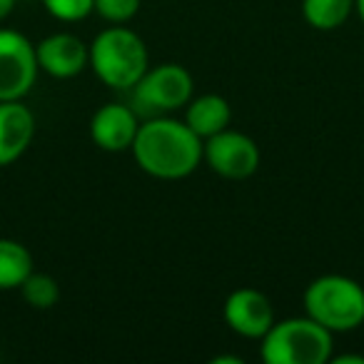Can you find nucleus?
Returning <instances> with one entry per match:
<instances>
[{
	"mask_svg": "<svg viewBox=\"0 0 364 364\" xmlns=\"http://www.w3.org/2000/svg\"><path fill=\"white\" fill-rule=\"evenodd\" d=\"M21 294L28 302V307L53 309L58 304V299H60V284H58V279L53 274L33 269L26 277V282L21 284Z\"/></svg>",
	"mask_w": 364,
	"mask_h": 364,
	"instance_id": "obj_15",
	"label": "nucleus"
},
{
	"mask_svg": "<svg viewBox=\"0 0 364 364\" xmlns=\"http://www.w3.org/2000/svg\"><path fill=\"white\" fill-rule=\"evenodd\" d=\"M33 272V255L23 242L0 237V289H21Z\"/></svg>",
	"mask_w": 364,
	"mask_h": 364,
	"instance_id": "obj_13",
	"label": "nucleus"
},
{
	"mask_svg": "<svg viewBox=\"0 0 364 364\" xmlns=\"http://www.w3.org/2000/svg\"><path fill=\"white\" fill-rule=\"evenodd\" d=\"M225 322L245 339H262L274 324V307L264 292L255 287H240L225 299Z\"/></svg>",
	"mask_w": 364,
	"mask_h": 364,
	"instance_id": "obj_8",
	"label": "nucleus"
},
{
	"mask_svg": "<svg viewBox=\"0 0 364 364\" xmlns=\"http://www.w3.org/2000/svg\"><path fill=\"white\" fill-rule=\"evenodd\" d=\"M354 11V0H302V18L314 31H337Z\"/></svg>",
	"mask_w": 364,
	"mask_h": 364,
	"instance_id": "obj_14",
	"label": "nucleus"
},
{
	"mask_svg": "<svg viewBox=\"0 0 364 364\" xmlns=\"http://www.w3.org/2000/svg\"><path fill=\"white\" fill-rule=\"evenodd\" d=\"M38 65L58 80H70L90 65V46L73 33H53L36 43Z\"/></svg>",
	"mask_w": 364,
	"mask_h": 364,
	"instance_id": "obj_9",
	"label": "nucleus"
},
{
	"mask_svg": "<svg viewBox=\"0 0 364 364\" xmlns=\"http://www.w3.org/2000/svg\"><path fill=\"white\" fill-rule=\"evenodd\" d=\"M16 6H18V0H0V23L16 11Z\"/></svg>",
	"mask_w": 364,
	"mask_h": 364,
	"instance_id": "obj_19",
	"label": "nucleus"
},
{
	"mask_svg": "<svg viewBox=\"0 0 364 364\" xmlns=\"http://www.w3.org/2000/svg\"><path fill=\"white\" fill-rule=\"evenodd\" d=\"M90 68L102 85L130 90L150 68L145 41L125 26H110L90 43Z\"/></svg>",
	"mask_w": 364,
	"mask_h": 364,
	"instance_id": "obj_3",
	"label": "nucleus"
},
{
	"mask_svg": "<svg viewBox=\"0 0 364 364\" xmlns=\"http://www.w3.org/2000/svg\"><path fill=\"white\" fill-rule=\"evenodd\" d=\"M142 122L137 120V110L122 102H107L97 107L90 120V137L105 152H125L132 147Z\"/></svg>",
	"mask_w": 364,
	"mask_h": 364,
	"instance_id": "obj_10",
	"label": "nucleus"
},
{
	"mask_svg": "<svg viewBox=\"0 0 364 364\" xmlns=\"http://www.w3.org/2000/svg\"><path fill=\"white\" fill-rule=\"evenodd\" d=\"M36 43L23 33L0 28V100H23L38 80Z\"/></svg>",
	"mask_w": 364,
	"mask_h": 364,
	"instance_id": "obj_6",
	"label": "nucleus"
},
{
	"mask_svg": "<svg viewBox=\"0 0 364 364\" xmlns=\"http://www.w3.org/2000/svg\"><path fill=\"white\" fill-rule=\"evenodd\" d=\"M329 362H334V364H364V357L362 354H342V357H332Z\"/></svg>",
	"mask_w": 364,
	"mask_h": 364,
	"instance_id": "obj_18",
	"label": "nucleus"
},
{
	"mask_svg": "<svg viewBox=\"0 0 364 364\" xmlns=\"http://www.w3.org/2000/svg\"><path fill=\"white\" fill-rule=\"evenodd\" d=\"M193 75L188 68L177 63H162V65L147 68L145 75L130 87L135 110H145L147 115H165V112L180 110L193 97Z\"/></svg>",
	"mask_w": 364,
	"mask_h": 364,
	"instance_id": "obj_5",
	"label": "nucleus"
},
{
	"mask_svg": "<svg viewBox=\"0 0 364 364\" xmlns=\"http://www.w3.org/2000/svg\"><path fill=\"white\" fill-rule=\"evenodd\" d=\"M334 339L327 327L304 317L274 319L264 332L259 357L264 364H327L332 359Z\"/></svg>",
	"mask_w": 364,
	"mask_h": 364,
	"instance_id": "obj_2",
	"label": "nucleus"
},
{
	"mask_svg": "<svg viewBox=\"0 0 364 364\" xmlns=\"http://www.w3.org/2000/svg\"><path fill=\"white\" fill-rule=\"evenodd\" d=\"M142 0H95V13L112 26H125L140 11Z\"/></svg>",
	"mask_w": 364,
	"mask_h": 364,
	"instance_id": "obj_17",
	"label": "nucleus"
},
{
	"mask_svg": "<svg viewBox=\"0 0 364 364\" xmlns=\"http://www.w3.org/2000/svg\"><path fill=\"white\" fill-rule=\"evenodd\" d=\"M205 140L185 120L155 115L137 130L130 152L137 167L157 180H182L203 162Z\"/></svg>",
	"mask_w": 364,
	"mask_h": 364,
	"instance_id": "obj_1",
	"label": "nucleus"
},
{
	"mask_svg": "<svg viewBox=\"0 0 364 364\" xmlns=\"http://www.w3.org/2000/svg\"><path fill=\"white\" fill-rule=\"evenodd\" d=\"M36 137V115L23 100H0V167L23 157Z\"/></svg>",
	"mask_w": 364,
	"mask_h": 364,
	"instance_id": "obj_11",
	"label": "nucleus"
},
{
	"mask_svg": "<svg viewBox=\"0 0 364 364\" xmlns=\"http://www.w3.org/2000/svg\"><path fill=\"white\" fill-rule=\"evenodd\" d=\"M354 11H357L359 21L364 23V0H354Z\"/></svg>",
	"mask_w": 364,
	"mask_h": 364,
	"instance_id": "obj_20",
	"label": "nucleus"
},
{
	"mask_svg": "<svg viewBox=\"0 0 364 364\" xmlns=\"http://www.w3.org/2000/svg\"><path fill=\"white\" fill-rule=\"evenodd\" d=\"M230 120H232V107L218 92H205V95L190 97V102L185 105V122L203 140L230 127Z\"/></svg>",
	"mask_w": 364,
	"mask_h": 364,
	"instance_id": "obj_12",
	"label": "nucleus"
},
{
	"mask_svg": "<svg viewBox=\"0 0 364 364\" xmlns=\"http://www.w3.org/2000/svg\"><path fill=\"white\" fill-rule=\"evenodd\" d=\"M43 6L55 21L63 23H77L95 13V0H43Z\"/></svg>",
	"mask_w": 364,
	"mask_h": 364,
	"instance_id": "obj_16",
	"label": "nucleus"
},
{
	"mask_svg": "<svg viewBox=\"0 0 364 364\" xmlns=\"http://www.w3.org/2000/svg\"><path fill=\"white\" fill-rule=\"evenodd\" d=\"M304 314L329 332H354L364 324V287L347 274H322L304 289Z\"/></svg>",
	"mask_w": 364,
	"mask_h": 364,
	"instance_id": "obj_4",
	"label": "nucleus"
},
{
	"mask_svg": "<svg viewBox=\"0 0 364 364\" xmlns=\"http://www.w3.org/2000/svg\"><path fill=\"white\" fill-rule=\"evenodd\" d=\"M203 160L225 180H247L259 167V147L250 135L225 127L223 132L205 140Z\"/></svg>",
	"mask_w": 364,
	"mask_h": 364,
	"instance_id": "obj_7",
	"label": "nucleus"
}]
</instances>
